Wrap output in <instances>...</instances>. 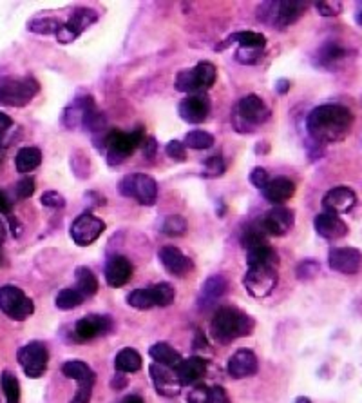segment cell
Masks as SVG:
<instances>
[{"label":"cell","instance_id":"1","mask_svg":"<svg viewBox=\"0 0 362 403\" xmlns=\"http://www.w3.org/2000/svg\"><path fill=\"white\" fill-rule=\"evenodd\" d=\"M353 113L341 104H324L312 109L306 118L308 135L319 143L341 142L350 135Z\"/></svg>","mask_w":362,"mask_h":403},{"label":"cell","instance_id":"2","mask_svg":"<svg viewBox=\"0 0 362 403\" xmlns=\"http://www.w3.org/2000/svg\"><path fill=\"white\" fill-rule=\"evenodd\" d=\"M254 318L236 307H221L214 312L210 322L212 338L219 343H230L237 338L250 336L254 331Z\"/></svg>","mask_w":362,"mask_h":403},{"label":"cell","instance_id":"3","mask_svg":"<svg viewBox=\"0 0 362 403\" xmlns=\"http://www.w3.org/2000/svg\"><path fill=\"white\" fill-rule=\"evenodd\" d=\"M308 2H265L259 5L257 15L265 24L276 27V30H285V27L295 24L306 11Z\"/></svg>","mask_w":362,"mask_h":403},{"label":"cell","instance_id":"4","mask_svg":"<svg viewBox=\"0 0 362 403\" xmlns=\"http://www.w3.org/2000/svg\"><path fill=\"white\" fill-rule=\"evenodd\" d=\"M40 86L33 77L0 80V104L10 108H24L36 97Z\"/></svg>","mask_w":362,"mask_h":403},{"label":"cell","instance_id":"5","mask_svg":"<svg viewBox=\"0 0 362 403\" xmlns=\"http://www.w3.org/2000/svg\"><path fill=\"white\" fill-rule=\"evenodd\" d=\"M216 66L210 62H200L192 69L180 71L176 77V89L181 93L191 95H202L206 89H210L216 82Z\"/></svg>","mask_w":362,"mask_h":403},{"label":"cell","instance_id":"6","mask_svg":"<svg viewBox=\"0 0 362 403\" xmlns=\"http://www.w3.org/2000/svg\"><path fill=\"white\" fill-rule=\"evenodd\" d=\"M106 146L109 163L118 165V163L129 159L140 146H143V129L138 128L132 133H121L118 129H112L107 135Z\"/></svg>","mask_w":362,"mask_h":403},{"label":"cell","instance_id":"7","mask_svg":"<svg viewBox=\"0 0 362 403\" xmlns=\"http://www.w3.org/2000/svg\"><path fill=\"white\" fill-rule=\"evenodd\" d=\"M174 287L171 284H156V286L145 287V289H134L131 295L127 296V303L134 309L147 311L152 307H167L172 306L174 301Z\"/></svg>","mask_w":362,"mask_h":403},{"label":"cell","instance_id":"8","mask_svg":"<svg viewBox=\"0 0 362 403\" xmlns=\"http://www.w3.org/2000/svg\"><path fill=\"white\" fill-rule=\"evenodd\" d=\"M121 196L134 198L141 205H154L158 200V184L156 180L149 174L134 173L121 180L118 185Z\"/></svg>","mask_w":362,"mask_h":403},{"label":"cell","instance_id":"9","mask_svg":"<svg viewBox=\"0 0 362 403\" xmlns=\"http://www.w3.org/2000/svg\"><path fill=\"white\" fill-rule=\"evenodd\" d=\"M0 311L11 320L22 322L35 312V303L19 287L2 286L0 287Z\"/></svg>","mask_w":362,"mask_h":403},{"label":"cell","instance_id":"10","mask_svg":"<svg viewBox=\"0 0 362 403\" xmlns=\"http://www.w3.org/2000/svg\"><path fill=\"white\" fill-rule=\"evenodd\" d=\"M277 266H248L245 287L252 298H267L277 286Z\"/></svg>","mask_w":362,"mask_h":403},{"label":"cell","instance_id":"11","mask_svg":"<svg viewBox=\"0 0 362 403\" xmlns=\"http://www.w3.org/2000/svg\"><path fill=\"white\" fill-rule=\"evenodd\" d=\"M49 352L42 342H31L19 351V363L27 378H40L47 369Z\"/></svg>","mask_w":362,"mask_h":403},{"label":"cell","instance_id":"12","mask_svg":"<svg viewBox=\"0 0 362 403\" xmlns=\"http://www.w3.org/2000/svg\"><path fill=\"white\" fill-rule=\"evenodd\" d=\"M104 231H106V224L98 216L84 213V215L76 216L75 222L71 224V238L76 245L86 247V245L95 244Z\"/></svg>","mask_w":362,"mask_h":403},{"label":"cell","instance_id":"13","mask_svg":"<svg viewBox=\"0 0 362 403\" xmlns=\"http://www.w3.org/2000/svg\"><path fill=\"white\" fill-rule=\"evenodd\" d=\"M295 216L293 211L285 207V205H276L270 211H267L265 215L259 218L263 231L267 233V236H285L288 235L293 227Z\"/></svg>","mask_w":362,"mask_h":403},{"label":"cell","instance_id":"14","mask_svg":"<svg viewBox=\"0 0 362 403\" xmlns=\"http://www.w3.org/2000/svg\"><path fill=\"white\" fill-rule=\"evenodd\" d=\"M237 118L247 126H261L270 118V109L267 108V104L263 102V98L256 97V95H248V97L241 98L237 102L234 120H237Z\"/></svg>","mask_w":362,"mask_h":403},{"label":"cell","instance_id":"15","mask_svg":"<svg viewBox=\"0 0 362 403\" xmlns=\"http://www.w3.org/2000/svg\"><path fill=\"white\" fill-rule=\"evenodd\" d=\"M328 266L341 275H357L362 267V253L355 247H333L328 255Z\"/></svg>","mask_w":362,"mask_h":403},{"label":"cell","instance_id":"16","mask_svg":"<svg viewBox=\"0 0 362 403\" xmlns=\"http://www.w3.org/2000/svg\"><path fill=\"white\" fill-rule=\"evenodd\" d=\"M357 204V194L355 191L346 185H337V187L330 189L324 196H322V209L324 213L330 215H344L355 207Z\"/></svg>","mask_w":362,"mask_h":403},{"label":"cell","instance_id":"17","mask_svg":"<svg viewBox=\"0 0 362 403\" xmlns=\"http://www.w3.org/2000/svg\"><path fill=\"white\" fill-rule=\"evenodd\" d=\"M98 21V15L96 11L93 10H78L73 13V16L69 19V22L62 24V27L56 33V41L60 44H71L73 41H76L78 36L90 26Z\"/></svg>","mask_w":362,"mask_h":403},{"label":"cell","instance_id":"18","mask_svg":"<svg viewBox=\"0 0 362 403\" xmlns=\"http://www.w3.org/2000/svg\"><path fill=\"white\" fill-rule=\"evenodd\" d=\"M180 117L189 124H202L205 122L208 113H210V100L205 93L202 95H189L183 98L178 106Z\"/></svg>","mask_w":362,"mask_h":403},{"label":"cell","instance_id":"19","mask_svg":"<svg viewBox=\"0 0 362 403\" xmlns=\"http://www.w3.org/2000/svg\"><path fill=\"white\" fill-rule=\"evenodd\" d=\"M112 322L109 316H100V314H89L78 320L75 325V336L80 342H89L95 338L106 334L111 331Z\"/></svg>","mask_w":362,"mask_h":403},{"label":"cell","instance_id":"20","mask_svg":"<svg viewBox=\"0 0 362 403\" xmlns=\"http://www.w3.org/2000/svg\"><path fill=\"white\" fill-rule=\"evenodd\" d=\"M149 371H151L152 383H154L158 394L167 396V398H172V396L180 394L181 383L178 380L176 373H174V369L160 365V363H152Z\"/></svg>","mask_w":362,"mask_h":403},{"label":"cell","instance_id":"21","mask_svg":"<svg viewBox=\"0 0 362 403\" xmlns=\"http://www.w3.org/2000/svg\"><path fill=\"white\" fill-rule=\"evenodd\" d=\"M259 369V362H257L256 352L250 349H239L230 356L226 371L232 378L241 380V378H250L257 373Z\"/></svg>","mask_w":362,"mask_h":403},{"label":"cell","instance_id":"22","mask_svg":"<svg viewBox=\"0 0 362 403\" xmlns=\"http://www.w3.org/2000/svg\"><path fill=\"white\" fill-rule=\"evenodd\" d=\"M158 256H160L161 266L174 276H186L194 270V264H192L191 258L183 255L178 247L165 245V247H161Z\"/></svg>","mask_w":362,"mask_h":403},{"label":"cell","instance_id":"23","mask_svg":"<svg viewBox=\"0 0 362 403\" xmlns=\"http://www.w3.org/2000/svg\"><path fill=\"white\" fill-rule=\"evenodd\" d=\"M132 278V264L125 256H111L106 264V280L111 287H123Z\"/></svg>","mask_w":362,"mask_h":403},{"label":"cell","instance_id":"24","mask_svg":"<svg viewBox=\"0 0 362 403\" xmlns=\"http://www.w3.org/2000/svg\"><path fill=\"white\" fill-rule=\"evenodd\" d=\"M313 224H315L317 235L326 238V240H339V238L348 235L346 222L337 215L322 213V215L315 216Z\"/></svg>","mask_w":362,"mask_h":403},{"label":"cell","instance_id":"25","mask_svg":"<svg viewBox=\"0 0 362 403\" xmlns=\"http://www.w3.org/2000/svg\"><path fill=\"white\" fill-rule=\"evenodd\" d=\"M174 373H176L178 380H180L181 387L183 385H192V383H196L197 380H202L206 374V362L200 356L186 358V360H181L174 367Z\"/></svg>","mask_w":362,"mask_h":403},{"label":"cell","instance_id":"26","mask_svg":"<svg viewBox=\"0 0 362 403\" xmlns=\"http://www.w3.org/2000/svg\"><path fill=\"white\" fill-rule=\"evenodd\" d=\"M228 291V280H226L223 275H214L210 276L208 280L203 284L200 296H197V306L205 309V307L212 306L214 301H217L219 298L226 295Z\"/></svg>","mask_w":362,"mask_h":403},{"label":"cell","instance_id":"27","mask_svg":"<svg viewBox=\"0 0 362 403\" xmlns=\"http://www.w3.org/2000/svg\"><path fill=\"white\" fill-rule=\"evenodd\" d=\"M263 196L274 205L285 204L287 200H290L295 193V184H293L290 179H285V176H277V179L270 180L267 184V187L261 189Z\"/></svg>","mask_w":362,"mask_h":403},{"label":"cell","instance_id":"28","mask_svg":"<svg viewBox=\"0 0 362 403\" xmlns=\"http://www.w3.org/2000/svg\"><path fill=\"white\" fill-rule=\"evenodd\" d=\"M348 49L341 46L339 42H326L324 46L317 51L315 64L322 69H335L346 60Z\"/></svg>","mask_w":362,"mask_h":403},{"label":"cell","instance_id":"29","mask_svg":"<svg viewBox=\"0 0 362 403\" xmlns=\"http://www.w3.org/2000/svg\"><path fill=\"white\" fill-rule=\"evenodd\" d=\"M234 42H237L241 47H248V49H265V46H267V38L261 33H256V31H241V33H234V35L228 36L221 46H217V49L228 47Z\"/></svg>","mask_w":362,"mask_h":403},{"label":"cell","instance_id":"30","mask_svg":"<svg viewBox=\"0 0 362 403\" xmlns=\"http://www.w3.org/2000/svg\"><path fill=\"white\" fill-rule=\"evenodd\" d=\"M149 354H151V358L154 360V363H160V365H165V367L171 369H174L178 363L181 362L180 352L165 342L154 343V345L149 349Z\"/></svg>","mask_w":362,"mask_h":403},{"label":"cell","instance_id":"31","mask_svg":"<svg viewBox=\"0 0 362 403\" xmlns=\"http://www.w3.org/2000/svg\"><path fill=\"white\" fill-rule=\"evenodd\" d=\"M42 163V151L38 148H22L15 157L19 173H31Z\"/></svg>","mask_w":362,"mask_h":403},{"label":"cell","instance_id":"32","mask_svg":"<svg viewBox=\"0 0 362 403\" xmlns=\"http://www.w3.org/2000/svg\"><path fill=\"white\" fill-rule=\"evenodd\" d=\"M114 367L118 373H138L141 369L140 352L134 349H121L114 358Z\"/></svg>","mask_w":362,"mask_h":403},{"label":"cell","instance_id":"33","mask_svg":"<svg viewBox=\"0 0 362 403\" xmlns=\"http://www.w3.org/2000/svg\"><path fill=\"white\" fill-rule=\"evenodd\" d=\"M241 244L247 251L254 249V247H259V245L268 244L267 242V233L263 231L259 220L257 222H250L243 227L241 231Z\"/></svg>","mask_w":362,"mask_h":403},{"label":"cell","instance_id":"34","mask_svg":"<svg viewBox=\"0 0 362 403\" xmlns=\"http://www.w3.org/2000/svg\"><path fill=\"white\" fill-rule=\"evenodd\" d=\"M76 289L80 291L84 298H90L98 292V280H96L95 273L89 267H76Z\"/></svg>","mask_w":362,"mask_h":403},{"label":"cell","instance_id":"35","mask_svg":"<svg viewBox=\"0 0 362 403\" xmlns=\"http://www.w3.org/2000/svg\"><path fill=\"white\" fill-rule=\"evenodd\" d=\"M247 264L248 266H277L279 258H277L276 251L268 244H265L247 251Z\"/></svg>","mask_w":362,"mask_h":403},{"label":"cell","instance_id":"36","mask_svg":"<svg viewBox=\"0 0 362 403\" xmlns=\"http://www.w3.org/2000/svg\"><path fill=\"white\" fill-rule=\"evenodd\" d=\"M62 373L69 380H75V382H84V380H89V378H96L93 369L86 362H82V360H69V362H66L62 365Z\"/></svg>","mask_w":362,"mask_h":403},{"label":"cell","instance_id":"37","mask_svg":"<svg viewBox=\"0 0 362 403\" xmlns=\"http://www.w3.org/2000/svg\"><path fill=\"white\" fill-rule=\"evenodd\" d=\"M60 27L62 22L53 16H36L27 24V30L31 33H38V35H56Z\"/></svg>","mask_w":362,"mask_h":403},{"label":"cell","instance_id":"38","mask_svg":"<svg viewBox=\"0 0 362 403\" xmlns=\"http://www.w3.org/2000/svg\"><path fill=\"white\" fill-rule=\"evenodd\" d=\"M84 300H86V298L80 295V291H78L76 287H67V289H62V291L56 295L55 303L60 311H71V309H76V307L80 306Z\"/></svg>","mask_w":362,"mask_h":403},{"label":"cell","instance_id":"39","mask_svg":"<svg viewBox=\"0 0 362 403\" xmlns=\"http://www.w3.org/2000/svg\"><path fill=\"white\" fill-rule=\"evenodd\" d=\"M186 229H189V224H186V220L181 215L165 216V220L161 222V233L167 236H172V238L183 236L186 233Z\"/></svg>","mask_w":362,"mask_h":403},{"label":"cell","instance_id":"40","mask_svg":"<svg viewBox=\"0 0 362 403\" xmlns=\"http://www.w3.org/2000/svg\"><path fill=\"white\" fill-rule=\"evenodd\" d=\"M0 385H2V391H4V396L8 400V403H21V383L16 380V376L10 371H5L2 374V380H0Z\"/></svg>","mask_w":362,"mask_h":403},{"label":"cell","instance_id":"41","mask_svg":"<svg viewBox=\"0 0 362 403\" xmlns=\"http://www.w3.org/2000/svg\"><path fill=\"white\" fill-rule=\"evenodd\" d=\"M183 146L202 151V149H208L214 146V137L210 133H206V131H202V129H194L191 133H186Z\"/></svg>","mask_w":362,"mask_h":403},{"label":"cell","instance_id":"42","mask_svg":"<svg viewBox=\"0 0 362 403\" xmlns=\"http://www.w3.org/2000/svg\"><path fill=\"white\" fill-rule=\"evenodd\" d=\"M95 382H96V378H89V380L78 382V389H76L75 398L71 400V403H89L90 396H93Z\"/></svg>","mask_w":362,"mask_h":403},{"label":"cell","instance_id":"43","mask_svg":"<svg viewBox=\"0 0 362 403\" xmlns=\"http://www.w3.org/2000/svg\"><path fill=\"white\" fill-rule=\"evenodd\" d=\"M225 173V162L221 157H208L203 163V174L205 176H221Z\"/></svg>","mask_w":362,"mask_h":403},{"label":"cell","instance_id":"44","mask_svg":"<svg viewBox=\"0 0 362 403\" xmlns=\"http://www.w3.org/2000/svg\"><path fill=\"white\" fill-rule=\"evenodd\" d=\"M237 62L247 64V66H256L263 60V49H248V47H239L237 51Z\"/></svg>","mask_w":362,"mask_h":403},{"label":"cell","instance_id":"45","mask_svg":"<svg viewBox=\"0 0 362 403\" xmlns=\"http://www.w3.org/2000/svg\"><path fill=\"white\" fill-rule=\"evenodd\" d=\"M319 264L313 260H304L301 262L299 266H297V278L299 280H312V278H315L317 275H319Z\"/></svg>","mask_w":362,"mask_h":403},{"label":"cell","instance_id":"46","mask_svg":"<svg viewBox=\"0 0 362 403\" xmlns=\"http://www.w3.org/2000/svg\"><path fill=\"white\" fill-rule=\"evenodd\" d=\"M319 15L322 16H337L342 13V2L339 0H326V2H317L315 4Z\"/></svg>","mask_w":362,"mask_h":403},{"label":"cell","instance_id":"47","mask_svg":"<svg viewBox=\"0 0 362 403\" xmlns=\"http://www.w3.org/2000/svg\"><path fill=\"white\" fill-rule=\"evenodd\" d=\"M40 202H42V205H45V207H51V209H60V207H64V205H66V200H64V196H62L60 193H56V191H45V193L42 194Z\"/></svg>","mask_w":362,"mask_h":403},{"label":"cell","instance_id":"48","mask_svg":"<svg viewBox=\"0 0 362 403\" xmlns=\"http://www.w3.org/2000/svg\"><path fill=\"white\" fill-rule=\"evenodd\" d=\"M186 403H210V389L205 385H197L189 393Z\"/></svg>","mask_w":362,"mask_h":403},{"label":"cell","instance_id":"49","mask_svg":"<svg viewBox=\"0 0 362 403\" xmlns=\"http://www.w3.org/2000/svg\"><path fill=\"white\" fill-rule=\"evenodd\" d=\"M167 154L176 160V162H185L186 160L185 146L180 140H171V142L167 143Z\"/></svg>","mask_w":362,"mask_h":403},{"label":"cell","instance_id":"50","mask_svg":"<svg viewBox=\"0 0 362 403\" xmlns=\"http://www.w3.org/2000/svg\"><path fill=\"white\" fill-rule=\"evenodd\" d=\"M270 182V176H268L267 169L265 168H254L250 171V184L257 189H265L267 184Z\"/></svg>","mask_w":362,"mask_h":403},{"label":"cell","instance_id":"51","mask_svg":"<svg viewBox=\"0 0 362 403\" xmlns=\"http://www.w3.org/2000/svg\"><path fill=\"white\" fill-rule=\"evenodd\" d=\"M35 193V180L29 179V176H24V179L16 184V194L19 198H29Z\"/></svg>","mask_w":362,"mask_h":403},{"label":"cell","instance_id":"52","mask_svg":"<svg viewBox=\"0 0 362 403\" xmlns=\"http://www.w3.org/2000/svg\"><path fill=\"white\" fill-rule=\"evenodd\" d=\"M210 403H230V398L223 387L210 389Z\"/></svg>","mask_w":362,"mask_h":403},{"label":"cell","instance_id":"53","mask_svg":"<svg viewBox=\"0 0 362 403\" xmlns=\"http://www.w3.org/2000/svg\"><path fill=\"white\" fill-rule=\"evenodd\" d=\"M11 126H13V120H11V118L8 117L5 113L0 111V138L8 133V129H10Z\"/></svg>","mask_w":362,"mask_h":403},{"label":"cell","instance_id":"54","mask_svg":"<svg viewBox=\"0 0 362 403\" xmlns=\"http://www.w3.org/2000/svg\"><path fill=\"white\" fill-rule=\"evenodd\" d=\"M0 213L2 215H10L11 213V202L10 198H8V194L0 189Z\"/></svg>","mask_w":362,"mask_h":403},{"label":"cell","instance_id":"55","mask_svg":"<svg viewBox=\"0 0 362 403\" xmlns=\"http://www.w3.org/2000/svg\"><path fill=\"white\" fill-rule=\"evenodd\" d=\"M143 146H145L147 157H151L152 153H156V140H152V138H149V140H147V142L143 143Z\"/></svg>","mask_w":362,"mask_h":403},{"label":"cell","instance_id":"56","mask_svg":"<svg viewBox=\"0 0 362 403\" xmlns=\"http://www.w3.org/2000/svg\"><path fill=\"white\" fill-rule=\"evenodd\" d=\"M121 403H145V402H143L140 396H134V394H132V396H127L125 400H121Z\"/></svg>","mask_w":362,"mask_h":403},{"label":"cell","instance_id":"57","mask_svg":"<svg viewBox=\"0 0 362 403\" xmlns=\"http://www.w3.org/2000/svg\"><path fill=\"white\" fill-rule=\"evenodd\" d=\"M4 240H5V227L4 224H2V220H0V245L4 244Z\"/></svg>","mask_w":362,"mask_h":403},{"label":"cell","instance_id":"58","mask_svg":"<svg viewBox=\"0 0 362 403\" xmlns=\"http://www.w3.org/2000/svg\"><path fill=\"white\" fill-rule=\"evenodd\" d=\"M357 24L359 26H362V10L357 13Z\"/></svg>","mask_w":362,"mask_h":403},{"label":"cell","instance_id":"59","mask_svg":"<svg viewBox=\"0 0 362 403\" xmlns=\"http://www.w3.org/2000/svg\"><path fill=\"white\" fill-rule=\"evenodd\" d=\"M295 403H312L308 398H297Z\"/></svg>","mask_w":362,"mask_h":403}]
</instances>
